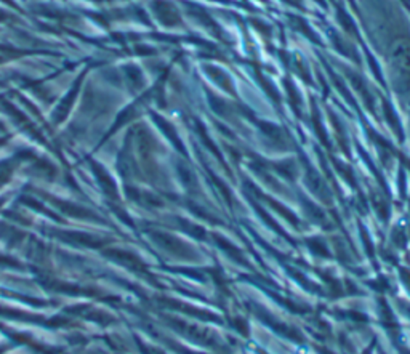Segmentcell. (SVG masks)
I'll use <instances>...</instances> for the list:
<instances>
[{
    "label": "cell",
    "instance_id": "1",
    "mask_svg": "<svg viewBox=\"0 0 410 354\" xmlns=\"http://www.w3.org/2000/svg\"><path fill=\"white\" fill-rule=\"evenodd\" d=\"M389 64L398 81L410 82V42L399 39L389 52Z\"/></svg>",
    "mask_w": 410,
    "mask_h": 354
}]
</instances>
